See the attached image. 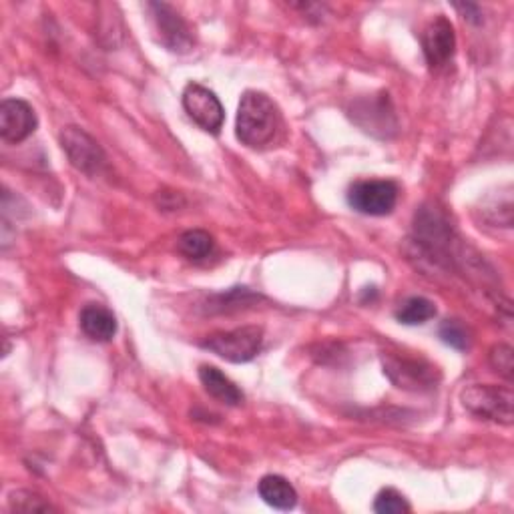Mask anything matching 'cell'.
I'll use <instances>...</instances> for the list:
<instances>
[{"mask_svg": "<svg viewBox=\"0 0 514 514\" xmlns=\"http://www.w3.org/2000/svg\"><path fill=\"white\" fill-rule=\"evenodd\" d=\"M284 123L278 105L260 91H245L239 101L235 133L249 149H268L278 143Z\"/></svg>", "mask_w": 514, "mask_h": 514, "instance_id": "1", "label": "cell"}, {"mask_svg": "<svg viewBox=\"0 0 514 514\" xmlns=\"http://www.w3.org/2000/svg\"><path fill=\"white\" fill-rule=\"evenodd\" d=\"M462 406L480 420L510 426L514 420V396L510 388L492 384H472L460 392Z\"/></svg>", "mask_w": 514, "mask_h": 514, "instance_id": "2", "label": "cell"}, {"mask_svg": "<svg viewBox=\"0 0 514 514\" xmlns=\"http://www.w3.org/2000/svg\"><path fill=\"white\" fill-rule=\"evenodd\" d=\"M262 344H264V330L260 326H243L231 332H215L203 338L199 346L227 362L245 364L260 354Z\"/></svg>", "mask_w": 514, "mask_h": 514, "instance_id": "3", "label": "cell"}, {"mask_svg": "<svg viewBox=\"0 0 514 514\" xmlns=\"http://www.w3.org/2000/svg\"><path fill=\"white\" fill-rule=\"evenodd\" d=\"M151 21L153 35L161 47L171 53H189L195 45V37L187 21L167 3H147L145 5Z\"/></svg>", "mask_w": 514, "mask_h": 514, "instance_id": "4", "label": "cell"}, {"mask_svg": "<svg viewBox=\"0 0 514 514\" xmlns=\"http://www.w3.org/2000/svg\"><path fill=\"white\" fill-rule=\"evenodd\" d=\"M398 193V185L390 179L356 181L348 189V205L362 215L384 217L394 211Z\"/></svg>", "mask_w": 514, "mask_h": 514, "instance_id": "5", "label": "cell"}, {"mask_svg": "<svg viewBox=\"0 0 514 514\" xmlns=\"http://www.w3.org/2000/svg\"><path fill=\"white\" fill-rule=\"evenodd\" d=\"M61 147L77 171L89 177H97L103 173L107 165L105 151L85 129L75 125L65 127L61 131Z\"/></svg>", "mask_w": 514, "mask_h": 514, "instance_id": "6", "label": "cell"}, {"mask_svg": "<svg viewBox=\"0 0 514 514\" xmlns=\"http://www.w3.org/2000/svg\"><path fill=\"white\" fill-rule=\"evenodd\" d=\"M181 101H183L185 113L199 129L211 135H217L221 131L225 121V111L213 91H209L203 85L189 83L183 91Z\"/></svg>", "mask_w": 514, "mask_h": 514, "instance_id": "7", "label": "cell"}, {"mask_svg": "<svg viewBox=\"0 0 514 514\" xmlns=\"http://www.w3.org/2000/svg\"><path fill=\"white\" fill-rule=\"evenodd\" d=\"M352 119L366 133H372L382 139L392 137L398 131V119L386 93L356 101L352 107Z\"/></svg>", "mask_w": 514, "mask_h": 514, "instance_id": "8", "label": "cell"}, {"mask_svg": "<svg viewBox=\"0 0 514 514\" xmlns=\"http://www.w3.org/2000/svg\"><path fill=\"white\" fill-rule=\"evenodd\" d=\"M384 374L390 382L404 390H430L438 382V372L432 364L406 356H388L384 358Z\"/></svg>", "mask_w": 514, "mask_h": 514, "instance_id": "9", "label": "cell"}, {"mask_svg": "<svg viewBox=\"0 0 514 514\" xmlns=\"http://www.w3.org/2000/svg\"><path fill=\"white\" fill-rule=\"evenodd\" d=\"M422 51L426 63L432 69H440L452 61L456 53V35L452 23L446 17L438 15L426 25L422 33Z\"/></svg>", "mask_w": 514, "mask_h": 514, "instance_id": "10", "label": "cell"}, {"mask_svg": "<svg viewBox=\"0 0 514 514\" xmlns=\"http://www.w3.org/2000/svg\"><path fill=\"white\" fill-rule=\"evenodd\" d=\"M35 109L23 99H5L0 105V135L9 143H23L37 131Z\"/></svg>", "mask_w": 514, "mask_h": 514, "instance_id": "11", "label": "cell"}, {"mask_svg": "<svg viewBox=\"0 0 514 514\" xmlns=\"http://www.w3.org/2000/svg\"><path fill=\"white\" fill-rule=\"evenodd\" d=\"M79 324L85 336L95 342H109L117 334V318L101 304L85 306L79 316Z\"/></svg>", "mask_w": 514, "mask_h": 514, "instance_id": "12", "label": "cell"}, {"mask_svg": "<svg viewBox=\"0 0 514 514\" xmlns=\"http://www.w3.org/2000/svg\"><path fill=\"white\" fill-rule=\"evenodd\" d=\"M199 380L205 388V392L215 398L217 402L225 406H241L243 404V392L215 366L203 364L199 368Z\"/></svg>", "mask_w": 514, "mask_h": 514, "instance_id": "13", "label": "cell"}, {"mask_svg": "<svg viewBox=\"0 0 514 514\" xmlns=\"http://www.w3.org/2000/svg\"><path fill=\"white\" fill-rule=\"evenodd\" d=\"M257 490H260V496L272 508L292 510L298 504V492L292 486V482L286 480L284 476H278V474L264 476L260 480V486H257Z\"/></svg>", "mask_w": 514, "mask_h": 514, "instance_id": "14", "label": "cell"}, {"mask_svg": "<svg viewBox=\"0 0 514 514\" xmlns=\"http://www.w3.org/2000/svg\"><path fill=\"white\" fill-rule=\"evenodd\" d=\"M213 247H215L213 237L203 229H191L179 237V251L193 262L205 260V257L213 253Z\"/></svg>", "mask_w": 514, "mask_h": 514, "instance_id": "15", "label": "cell"}, {"mask_svg": "<svg viewBox=\"0 0 514 514\" xmlns=\"http://www.w3.org/2000/svg\"><path fill=\"white\" fill-rule=\"evenodd\" d=\"M436 316V306L428 298H410L396 312V320L404 326H422Z\"/></svg>", "mask_w": 514, "mask_h": 514, "instance_id": "16", "label": "cell"}, {"mask_svg": "<svg viewBox=\"0 0 514 514\" xmlns=\"http://www.w3.org/2000/svg\"><path fill=\"white\" fill-rule=\"evenodd\" d=\"M255 302H260V296L251 294L247 288H231L225 294H219L211 298L209 312H231V310H243L247 306H253Z\"/></svg>", "mask_w": 514, "mask_h": 514, "instance_id": "17", "label": "cell"}, {"mask_svg": "<svg viewBox=\"0 0 514 514\" xmlns=\"http://www.w3.org/2000/svg\"><path fill=\"white\" fill-rule=\"evenodd\" d=\"M9 504L13 512H49L55 510V506L51 502H47L41 494L31 492V490H15L9 496Z\"/></svg>", "mask_w": 514, "mask_h": 514, "instance_id": "18", "label": "cell"}, {"mask_svg": "<svg viewBox=\"0 0 514 514\" xmlns=\"http://www.w3.org/2000/svg\"><path fill=\"white\" fill-rule=\"evenodd\" d=\"M374 510L378 514H404V512H410L412 508L404 498V494H400L396 488H384L378 492L374 500Z\"/></svg>", "mask_w": 514, "mask_h": 514, "instance_id": "19", "label": "cell"}, {"mask_svg": "<svg viewBox=\"0 0 514 514\" xmlns=\"http://www.w3.org/2000/svg\"><path fill=\"white\" fill-rule=\"evenodd\" d=\"M438 336L446 346L460 350V352L470 346V336L458 320H444L438 328Z\"/></svg>", "mask_w": 514, "mask_h": 514, "instance_id": "20", "label": "cell"}, {"mask_svg": "<svg viewBox=\"0 0 514 514\" xmlns=\"http://www.w3.org/2000/svg\"><path fill=\"white\" fill-rule=\"evenodd\" d=\"M490 366L496 374H500L506 380H512L514 376V352L506 344H498L490 350Z\"/></svg>", "mask_w": 514, "mask_h": 514, "instance_id": "21", "label": "cell"}, {"mask_svg": "<svg viewBox=\"0 0 514 514\" xmlns=\"http://www.w3.org/2000/svg\"><path fill=\"white\" fill-rule=\"evenodd\" d=\"M456 9L464 15L466 21H470L474 25L482 23V13H480V9L476 5H456Z\"/></svg>", "mask_w": 514, "mask_h": 514, "instance_id": "22", "label": "cell"}]
</instances>
